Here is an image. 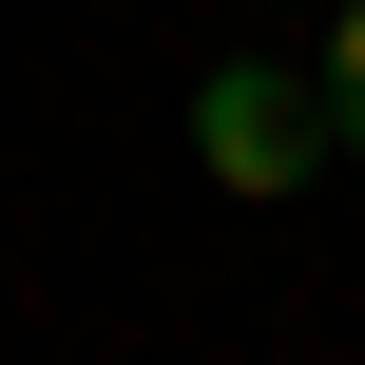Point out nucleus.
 Instances as JSON below:
<instances>
[{
	"instance_id": "1",
	"label": "nucleus",
	"mask_w": 365,
	"mask_h": 365,
	"mask_svg": "<svg viewBox=\"0 0 365 365\" xmlns=\"http://www.w3.org/2000/svg\"><path fill=\"white\" fill-rule=\"evenodd\" d=\"M327 154H346V135H327V77H289V58H212V77H192V173H212V192L269 212V192H308Z\"/></svg>"
},
{
	"instance_id": "2",
	"label": "nucleus",
	"mask_w": 365,
	"mask_h": 365,
	"mask_svg": "<svg viewBox=\"0 0 365 365\" xmlns=\"http://www.w3.org/2000/svg\"><path fill=\"white\" fill-rule=\"evenodd\" d=\"M327 135L365 154V0H346V38H327Z\"/></svg>"
}]
</instances>
